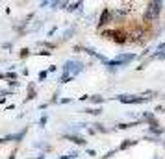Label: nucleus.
Wrapping results in <instances>:
<instances>
[{"label":"nucleus","instance_id":"obj_4","mask_svg":"<svg viewBox=\"0 0 165 159\" xmlns=\"http://www.w3.org/2000/svg\"><path fill=\"white\" fill-rule=\"evenodd\" d=\"M110 15H111V13H110V11L106 9V11L102 13V17H100V24H106V22L110 20Z\"/></svg>","mask_w":165,"mask_h":159},{"label":"nucleus","instance_id":"obj_3","mask_svg":"<svg viewBox=\"0 0 165 159\" xmlns=\"http://www.w3.org/2000/svg\"><path fill=\"white\" fill-rule=\"evenodd\" d=\"M119 100H121V102H124V104H132V102H143V98L130 96V94H123V96H119Z\"/></svg>","mask_w":165,"mask_h":159},{"label":"nucleus","instance_id":"obj_2","mask_svg":"<svg viewBox=\"0 0 165 159\" xmlns=\"http://www.w3.org/2000/svg\"><path fill=\"white\" fill-rule=\"evenodd\" d=\"M162 2H149V6H147V13H145V19L147 20H152V19H156L158 15H160V11H162Z\"/></svg>","mask_w":165,"mask_h":159},{"label":"nucleus","instance_id":"obj_5","mask_svg":"<svg viewBox=\"0 0 165 159\" xmlns=\"http://www.w3.org/2000/svg\"><path fill=\"white\" fill-rule=\"evenodd\" d=\"M69 139H71V141H74V143H78V144H84V143H85L82 137H74V135H69Z\"/></svg>","mask_w":165,"mask_h":159},{"label":"nucleus","instance_id":"obj_8","mask_svg":"<svg viewBox=\"0 0 165 159\" xmlns=\"http://www.w3.org/2000/svg\"><path fill=\"white\" fill-rule=\"evenodd\" d=\"M2 78H4V74H0V80H2Z\"/></svg>","mask_w":165,"mask_h":159},{"label":"nucleus","instance_id":"obj_6","mask_svg":"<svg viewBox=\"0 0 165 159\" xmlns=\"http://www.w3.org/2000/svg\"><path fill=\"white\" fill-rule=\"evenodd\" d=\"M134 143H136V141H132V139H128L126 143H123V144H121V150H124V148H128V146H132Z\"/></svg>","mask_w":165,"mask_h":159},{"label":"nucleus","instance_id":"obj_1","mask_svg":"<svg viewBox=\"0 0 165 159\" xmlns=\"http://www.w3.org/2000/svg\"><path fill=\"white\" fill-rule=\"evenodd\" d=\"M80 70H82V63L80 61H69V63H65V74H63L61 82H67L69 78H72Z\"/></svg>","mask_w":165,"mask_h":159},{"label":"nucleus","instance_id":"obj_7","mask_svg":"<svg viewBox=\"0 0 165 159\" xmlns=\"http://www.w3.org/2000/svg\"><path fill=\"white\" fill-rule=\"evenodd\" d=\"M91 100H93V102H97V104H100V102H102V98H100V96H93Z\"/></svg>","mask_w":165,"mask_h":159}]
</instances>
